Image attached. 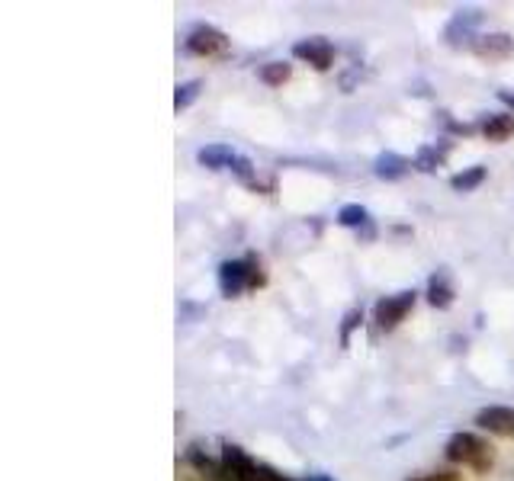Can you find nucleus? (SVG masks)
I'll return each mask as SVG.
<instances>
[{"label": "nucleus", "mask_w": 514, "mask_h": 481, "mask_svg": "<svg viewBox=\"0 0 514 481\" xmlns=\"http://www.w3.org/2000/svg\"><path fill=\"white\" fill-rule=\"evenodd\" d=\"M444 459L450 465H463V469H473V472H489L495 465V449H492L489 440H482L479 433L460 430L447 440Z\"/></svg>", "instance_id": "nucleus-1"}, {"label": "nucleus", "mask_w": 514, "mask_h": 481, "mask_svg": "<svg viewBox=\"0 0 514 481\" xmlns=\"http://www.w3.org/2000/svg\"><path fill=\"white\" fill-rule=\"evenodd\" d=\"M415 299L418 292L415 289H405V292H396V296H386L373 305V321L380 324V331H392L399 328V324L408 318V312L415 308Z\"/></svg>", "instance_id": "nucleus-2"}, {"label": "nucleus", "mask_w": 514, "mask_h": 481, "mask_svg": "<svg viewBox=\"0 0 514 481\" xmlns=\"http://www.w3.org/2000/svg\"><path fill=\"white\" fill-rule=\"evenodd\" d=\"M184 45H187V52L196 55V58H219V55L229 52V36H225L222 29H216V26L200 23L187 33Z\"/></svg>", "instance_id": "nucleus-3"}, {"label": "nucleus", "mask_w": 514, "mask_h": 481, "mask_svg": "<svg viewBox=\"0 0 514 481\" xmlns=\"http://www.w3.org/2000/svg\"><path fill=\"white\" fill-rule=\"evenodd\" d=\"M219 459H222V469L229 475V481H267L261 472V462H254L245 449L235 443H225Z\"/></svg>", "instance_id": "nucleus-4"}, {"label": "nucleus", "mask_w": 514, "mask_h": 481, "mask_svg": "<svg viewBox=\"0 0 514 481\" xmlns=\"http://www.w3.org/2000/svg\"><path fill=\"white\" fill-rule=\"evenodd\" d=\"M219 289L225 299H235L245 289H251V257L248 260H225L219 267Z\"/></svg>", "instance_id": "nucleus-5"}, {"label": "nucleus", "mask_w": 514, "mask_h": 481, "mask_svg": "<svg viewBox=\"0 0 514 481\" xmlns=\"http://www.w3.org/2000/svg\"><path fill=\"white\" fill-rule=\"evenodd\" d=\"M293 55L309 61L315 71H328L331 61H335V45H331L325 36H309V39H299L293 45Z\"/></svg>", "instance_id": "nucleus-6"}, {"label": "nucleus", "mask_w": 514, "mask_h": 481, "mask_svg": "<svg viewBox=\"0 0 514 481\" xmlns=\"http://www.w3.org/2000/svg\"><path fill=\"white\" fill-rule=\"evenodd\" d=\"M476 427L495 433V437L514 440V408H508V405L479 408V411H476Z\"/></svg>", "instance_id": "nucleus-7"}, {"label": "nucleus", "mask_w": 514, "mask_h": 481, "mask_svg": "<svg viewBox=\"0 0 514 481\" xmlns=\"http://www.w3.org/2000/svg\"><path fill=\"white\" fill-rule=\"evenodd\" d=\"M479 20H482L479 10H457L453 13L447 29H444L447 45H476L479 36H473V29L479 26Z\"/></svg>", "instance_id": "nucleus-8"}, {"label": "nucleus", "mask_w": 514, "mask_h": 481, "mask_svg": "<svg viewBox=\"0 0 514 481\" xmlns=\"http://www.w3.org/2000/svg\"><path fill=\"white\" fill-rule=\"evenodd\" d=\"M412 167H415V164L408 161V158H402V154H396V151H383L380 158L373 161V174L380 177V180H402Z\"/></svg>", "instance_id": "nucleus-9"}, {"label": "nucleus", "mask_w": 514, "mask_h": 481, "mask_svg": "<svg viewBox=\"0 0 514 481\" xmlns=\"http://www.w3.org/2000/svg\"><path fill=\"white\" fill-rule=\"evenodd\" d=\"M473 52L479 58H508L514 52V39L508 33H489V36H479Z\"/></svg>", "instance_id": "nucleus-10"}, {"label": "nucleus", "mask_w": 514, "mask_h": 481, "mask_svg": "<svg viewBox=\"0 0 514 481\" xmlns=\"http://www.w3.org/2000/svg\"><path fill=\"white\" fill-rule=\"evenodd\" d=\"M479 129H482V135L489 138V142H505V138L514 135V113H489V116H482Z\"/></svg>", "instance_id": "nucleus-11"}, {"label": "nucleus", "mask_w": 514, "mask_h": 481, "mask_svg": "<svg viewBox=\"0 0 514 481\" xmlns=\"http://www.w3.org/2000/svg\"><path fill=\"white\" fill-rule=\"evenodd\" d=\"M428 305L431 308H450L453 305V286H450V276L444 270L428 279Z\"/></svg>", "instance_id": "nucleus-12"}, {"label": "nucleus", "mask_w": 514, "mask_h": 481, "mask_svg": "<svg viewBox=\"0 0 514 481\" xmlns=\"http://www.w3.org/2000/svg\"><path fill=\"white\" fill-rule=\"evenodd\" d=\"M238 158V154L229 148V145H206L196 151V161H200L203 167L209 170H222V167H232V161Z\"/></svg>", "instance_id": "nucleus-13"}, {"label": "nucleus", "mask_w": 514, "mask_h": 481, "mask_svg": "<svg viewBox=\"0 0 514 481\" xmlns=\"http://www.w3.org/2000/svg\"><path fill=\"white\" fill-rule=\"evenodd\" d=\"M482 180H486V167L476 164V167L460 170V174H453V177H450V186H453L457 193H470V190H476V186H482Z\"/></svg>", "instance_id": "nucleus-14"}, {"label": "nucleus", "mask_w": 514, "mask_h": 481, "mask_svg": "<svg viewBox=\"0 0 514 481\" xmlns=\"http://www.w3.org/2000/svg\"><path fill=\"white\" fill-rule=\"evenodd\" d=\"M261 74V81L267 84V87H283L286 81H290V74H293V68L286 65V61H267V65L257 71Z\"/></svg>", "instance_id": "nucleus-15"}, {"label": "nucleus", "mask_w": 514, "mask_h": 481, "mask_svg": "<svg viewBox=\"0 0 514 481\" xmlns=\"http://www.w3.org/2000/svg\"><path fill=\"white\" fill-rule=\"evenodd\" d=\"M200 90H203V81H184V84H177L174 90V110H187V106L196 103V97H200Z\"/></svg>", "instance_id": "nucleus-16"}, {"label": "nucleus", "mask_w": 514, "mask_h": 481, "mask_svg": "<svg viewBox=\"0 0 514 481\" xmlns=\"http://www.w3.org/2000/svg\"><path fill=\"white\" fill-rule=\"evenodd\" d=\"M367 222H370V215H367V209L360 206V203H347L338 212V225H344V228H360V225H367Z\"/></svg>", "instance_id": "nucleus-17"}, {"label": "nucleus", "mask_w": 514, "mask_h": 481, "mask_svg": "<svg viewBox=\"0 0 514 481\" xmlns=\"http://www.w3.org/2000/svg\"><path fill=\"white\" fill-rule=\"evenodd\" d=\"M232 174L238 177V180H245V183H251V186H257V180H254V164L248 161V158H241V154H238V158L232 161Z\"/></svg>", "instance_id": "nucleus-18"}, {"label": "nucleus", "mask_w": 514, "mask_h": 481, "mask_svg": "<svg viewBox=\"0 0 514 481\" xmlns=\"http://www.w3.org/2000/svg\"><path fill=\"white\" fill-rule=\"evenodd\" d=\"M437 164H441V154H437V148H421L418 151V161H415L418 170L431 174V170H437Z\"/></svg>", "instance_id": "nucleus-19"}, {"label": "nucleus", "mask_w": 514, "mask_h": 481, "mask_svg": "<svg viewBox=\"0 0 514 481\" xmlns=\"http://www.w3.org/2000/svg\"><path fill=\"white\" fill-rule=\"evenodd\" d=\"M360 321H364V312H360V308H354V312H347V315H344V324H341V344H344V347L351 344V331L357 328Z\"/></svg>", "instance_id": "nucleus-20"}, {"label": "nucleus", "mask_w": 514, "mask_h": 481, "mask_svg": "<svg viewBox=\"0 0 514 481\" xmlns=\"http://www.w3.org/2000/svg\"><path fill=\"white\" fill-rule=\"evenodd\" d=\"M408 481H460V475H453V472H431V475H418V478H408Z\"/></svg>", "instance_id": "nucleus-21"}, {"label": "nucleus", "mask_w": 514, "mask_h": 481, "mask_svg": "<svg viewBox=\"0 0 514 481\" xmlns=\"http://www.w3.org/2000/svg\"><path fill=\"white\" fill-rule=\"evenodd\" d=\"M498 100H502V103L508 106V110L514 113V93H511V90H498Z\"/></svg>", "instance_id": "nucleus-22"}, {"label": "nucleus", "mask_w": 514, "mask_h": 481, "mask_svg": "<svg viewBox=\"0 0 514 481\" xmlns=\"http://www.w3.org/2000/svg\"><path fill=\"white\" fill-rule=\"evenodd\" d=\"M306 481H335V478H328V475H322V472H315V475H309Z\"/></svg>", "instance_id": "nucleus-23"}]
</instances>
